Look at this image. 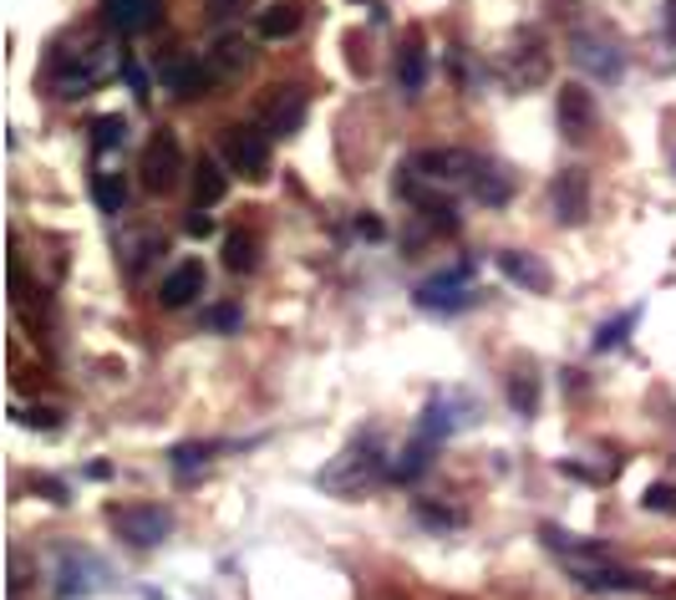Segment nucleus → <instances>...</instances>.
Instances as JSON below:
<instances>
[{
    "mask_svg": "<svg viewBox=\"0 0 676 600\" xmlns=\"http://www.w3.org/2000/svg\"><path fill=\"white\" fill-rule=\"evenodd\" d=\"M118 67H122V52H112V41H102V36L72 41V46H62L56 62H52V87L62 97H87V92H97Z\"/></svg>",
    "mask_w": 676,
    "mask_h": 600,
    "instance_id": "1",
    "label": "nucleus"
},
{
    "mask_svg": "<svg viewBox=\"0 0 676 600\" xmlns=\"http://www.w3.org/2000/svg\"><path fill=\"white\" fill-rule=\"evenodd\" d=\"M402 168H407L412 178H423L427 188H453V184H473L483 163H478L473 153H464V148H423V153H412Z\"/></svg>",
    "mask_w": 676,
    "mask_h": 600,
    "instance_id": "2",
    "label": "nucleus"
},
{
    "mask_svg": "<svg viewBox=\"0 0 676 600\" xmlns=\"http://www.w3.org/2000/svg\"><path fill=\"white\" fill-rule=\"evenodd\" d=\"M382 473V448H377V438H357L351 448H346L341 458H331V463L316 473L320 489H336V494H357L367 479H377Z\"/></svg>",
    "mask_w": 676,
    "mask_h": 600,
    "instance_id": "3",
    "label": "nucleus"
},
{
    "mask_svg": "<svg viewBox=\"0 0 676 600\" xmlns=\"http://www.w3.org/2000/svg\"><path fill=\"white\" fill-rule=\"evenodd\" d=\"M138 174H143L148 194H173V188H178V178H184V148H178V138H173V133H153V138H148Z\"/></svg>",
    "mask_w": 676,
    "mask_h": 600,
    "instance_id": "4",
    "label": "nucleus"
},
{
    "mask_svg": "<svg viewBox=\"0 0 676 600\" xmlns=\"http://www.w3.org/2000/svg\"><path fill=\"white\" fill-rule=\"evenodd\" d=\"M112 524H118V534L128 539V545L138 549H153L163 545L173 534V514L159 504H133V509H112Z\"/></svg>",
    "mask_w": 676,
    "mask_h": 600,
    "instance_id": "5",
    "label": "nucleus"
},
{
    "mask_svg": "<svg viewBox=\"0 0 676 600\" xmlns=\"http://www.w3.org/2000/svg\"><path fill=\"white\" fill-rule=\"evenodd\" d=\"M570 56L580 62L596 81H621L625 77V56L610 36H596V31H575L570 36Z\"/></svg>",
    "mask_w": 676,
    "mask_h": 600,
    "instance_id": "6",
    "label": "nucleus"
},
{
    "mask_svg": "<svg viewBox=\"0 0 676 600\" xmlns=\"http://www.w3.org/2000/svg\"><path fill=\"white\" fill-rule=\"evenodd\" d=\"M225 159L235 174L244 178H265L270 168V133L265 128H229L225 133Z\"/></svg>",
    "mask_w": 676,
    "mask_h": 600,
    "instance_id": "7",
    "label": "nucleus"
},
{
    "mask_svg": "<svg viewBox=\"0 0 676 600\" xmlns=\"http://www.w3.org/2000/svg\"><path fill=\"white\" fill-rule=\"evenodd\" d=\"M468 275H473L468 265H453V270H443V275H433L427 285H417V306L423 310H468L473 306Z\"/></svg>",
    "mask_w": 676,
    "mask_h": 600,
    "instance_id": "8",
    "label": "nucleus"
},
{
    "mask_svg": "<svg viewBox=\"0 0 676 600\" xmlns=\"http://www.w3.org/2000/svg\"><path fill=\"white\" fill-rule=\"evenodd\" d=\"M163 87H168L173 97H204L214 87V77H219V72L209 67V62H204V56H188V52H173L168 62H163Z\"/></svg>",
    "mask_w": 676,
    "mask_h": 600,
    "instance_id": "9",
    "label": "nucleus"
},
{
    "mask_svg": "<svg viewBox=\"0 0 676 600\" xmlns=\"http://www.w3.org/2000/svg\"><path fill=\"white\" fill-rule=\"evenodd\" d=\"M549 204H555L559 225H585V219H590V178H585L580 168L555 174V184H549Z\"/></svg>",
    "mask_w": 676,
    "mask_h": 600,
    "instance_id": "10",
    "label": "nucleus"
},
{
    "mask_svg": "<svg viewBox=\"0 0 676 600\" xmlns=\"http://www.w3.org/2000/svg\"><path fill=\"white\" fill-rule=\"evenodd\" d=\"M570 575L580 580L585 590H651L646 575L621 570V565L600 560V555H590V560H570Z\"/></svg>",
    "mask_w": 676,
    "mask_h": 600,
    "instance_id": "11",
    "label": "nucleus"
},
{
    "mask_svg": "<svg viewBox=\"0 0 676 600\" xmlns=\"http://www.w3.org/2000/svg\"><path fill=\"white\" fill-rule=\"evenodd\" d=\"M305 128V92L301 87H270L265 102V133L275 138H295Z\"/></svg>",
    "mask_w": 676,
    "mask_h": 600,
    "instance_id": "12",
    "label": "nucleus"
},
{
    "mask_svg": "<svg viewBox=\"0 0 676 600\" xmlns=\"http://www.w3.org/2000/svg\"><path fill=\"white\" fill-rule=\"evenodd\" d=\"M159 0H102V21L118 36H138V31H153L159 26Z\"/></svg>",
    "mask_w": 676,
    "mask_h": 600,
    "instance_id": "13",
    "label": "nucleus"
},
{
    "mask_svg": "<svg viewBox=\"0 0 676 600\" xmlns=\"http://www.w3.org/2000/svg\"><path fill=\"white\" fill-rule=\"evenodd\" d=\"M194 295H204V265H199V260H184V265L173 270V275H163L159 301L168 310H184Z\"/></svg>",
    "mask_w": 676,
    "mask_h": 600,
    "instance_id": "14",
    "label": "nucleus"
},
{
    "mask_svg": "<svg viewBox=\"0 0 676 600\" xmlns=\"http://www.w3.org/2000/svg\"><path fill=\"white\" fill-rule=\"evenodd\" d=\"M559 128H565V138H590V128H596V97L585 87H565L559 92Z\"/></svg>",
    "mask_w": 676,
    "mask_h": 600,
    "instance_id": "15",
    "label": "nucleus"
},
{
    "mask_svg": "<svg viewBox=\"0 0 676 600\" xmlns=\"http://www.w3.org/2000/svg\"><path fill=\"white\" fill-rule=\"evenodd\" d=\"M499 270H504V275H509V281H514V285H524V291H549V285H555V281H549V270H544L539 265V260H534V254H519V250H504V254H499Z\"/></svg>",
    "mask_w": 676,
    "mask_h": 600,
    "instance_id": "16",
    "label": "nucleus"
},
{
    "mask_svg": "<svg viewBox=\"0 0 676 600\" xmlns=\"http://www.w3.org/2000/svg\"><path fill=\"white\" fill-rule=\"evenodd\" d=\"M473 199L499 209V204L514 199V178H509L499 163H483V168H478V178H473Z\"/></svg>",
    "mask_w": 676,
    "mask_h": 600,
    "instance_id": "17",
    "label": "nucleus"
},
{
    "mask_svg": "<svg viewBox=\"0 0 676 600\" xmlns=\"http://www.w3.org/2000/svg\"><path fill=\"white\" fill-rule=\"evenodd\" d=\"M260 36L265 41H285L301 31V6H291V0H280V6H270V11H260Z\"/></svg>",
    "mask_w": 676,
    "mask_h": 600,
    "instance_id": "18",
    "label": "nucleus"
},
{
    "mask_svg": "<svg viewBox=\"0 0 676 600\" xmlns=\"http://www.w3.org/2000/svg\"><path fill=\"white\" fill-rule=\"evenodd\" d=\"M225 188H229V178L214 159H204L199 168H194V204H199V209H214V204L225 199Z\"/></svg>",
    "mask_w": 676,
    "mask_h": 600,
    "instance_id": "19",
    "label": "nucleus"
},
{
    "mask_svg": "<svg viewBox=\"0 0 676 600\" xmlns=\"http://www.w3.org/2000/svg\"><path fill=\"white\" fill-rule=\"evenodd\" d=\"M397 81H402V92H417L427 81V56H423V46H402V56H397Z\"/></svg>",
    "mask_w": 676,
    "mask_h": 600,
    "instance_id": "20",
    "label": "nucleus"
},
{
    "mask_svg": "<svg viewBox=\"0 0 676 600\" xmlns=\"http://www.w3.org/2000/svg\"><path fill=\"white\" fill-rule=\"evenodd\" d=\"M128 143V118H118V112H107V118L92 122V148L97 153H112V148Z\"/></svg>",
    "mask_w": 676,
    "mask_h": 600,
    "instance_id": "21",
    "label": "nucleus"
},
{
    "mask_svg": "<svg viewBox=\"0 0 676 600\" xmlns=\"http://www.w3.org/2000/svg\"><path fill=\"white\" fill-rule=\"evenodd\" d=\"M92 199H97V209L102 214H122V204H128V184H122L118 174H97Z\"/></svg>",
    "mask_w": 676,
    "mask_h": 600,
    "instance_id": "22",
    "label": "nucleus"
},
{
    "mask_svg": "<svg viewBox=\"0 0 676 600\" xmlns=\"http://www.w3.org/2000/svg\"><path fill=\"white\" fill-rule=\"evenodd\" d=\"M225 270H235V275L254 270V240L250 234H229L225 240Z\"/></svg>",
    "mask_w": 676,
    "mask_h": 600,
    "instance_id": "23",
    "label": "nucleus"
},
{
    "mask_svg": "<svg viewBox=\"0 0 676 600\" xmlns=\"http://www.w3.org/2000/svg\"><path fill=\"white\" fill-rule=\"evenodd\" d=\"M631 326H636V310H625V316L606 320V326H600V336H596V351L621 347V341H625V331H631Z\"/></svg>",
    "mask_w": 676,
    "mask_h": 600,
    "instance_id": "24",
    "label": "nucleus"
},
{
    "mask_svg": "<svg viewBox=\"0 0 676 600\" xmlns=\"http://www.w3.org/2000/svg\"><path fill=\"white\" fill-rule=\"evenodd\" d=\"M509 402H514V413L530 417L534 407H539V388H534V377H514V382H509Z\"/></svg>",
    "mask_w": 676,
    "mask_h": 600,
    "instance_id": "25",
    "label": "nucleus"
},
{
    "mask_svg": "<svg viewBox=\"0 0 676 600\" xmlns=\"http://www.w3.org/2000/svg\"><path fill=\"white\" fill-rule=\"evenodd\" d=\"M239 67H250V46H244V41H219L214 72H239Z\"/></svg>",
    "mask_w": 676,
    "mask_h": 600,
    "instance_id": "26",
    "label": "nucleus"
},
{
    "mask_svg": "<svg viewBox=\"0 0 676 600\" xmlns=\"http://www.w3.org/2000/svg\"><path fill=\"white\" fill-rule=\"evenodd\" d=\"M122 77H128V87H133V97H138V102H148V97H153V81H148V72L143 67H138V56H128V52H122Z\"/></svg>",
    "mask_w": 676,
    "mask_h": 600,
    "instance_id": "27",
    "label": "nucleus"
},
{
    "mask_svg": "<svg viewBox=\"0 0 676 600\" xmlns=\"http://www.w3.org/2000/svg\"><path fill=\"white\" fill-rule=\"evenodd\" d=\"M15 417L26 427H41V433H56V427H62V407H15Z\"/></svg>",
    "mask_w": 676,
    "mask_h": 600,
    "instance_id": "28",
    "label": "nucleus"
},
{
    "mask_svg": "<svg viewBox=\"0 0 676 600\" xmlns=\"http://www.w3.org/2000/svg\"><path fill=\"white\" fill-rule=\"evenodd\" d=\"M423 468H427V448H423V443H412L407 454H402L397 463H392V479H417Z\"/></svg>",
    "mask_w": 676,
    "mask_h": 600,
    "instance_id": "29",
    "label": "nucleus"
},
{
    "mask_svg": "<svg viewBox=\"0 0 676 600\" xmlns=\"http://www.w3.org/2000/svg\"><path fill=\"white\" fill-rule=\"evenodd\" d=\"M209 454H214V443H184V448H173V468L188 473V468H199Z\"/></svg>",
    "mask_w": 676,
    "mask_h": 600,
    "instance_id": "30",
    "label": "nucleus"
},
{
    "mask_svg": "<svg viewBox=\"0 0 676 600\" xmlns=\"http://www.w3.org/2000/svg\"><path fill=\"white\" fill-rule=\"evenodd\" d=\"M646 509H656V514H676V489L672 483H656V489H646V499H641Z\"/></svg>",
    "mask_w": 676,
    "mask_h": 600,
    "instance_id": "31",
    "label": "nucleus"
},
{
    "mask_svg": "<svg viewBox=\"0 0 676 600\" xmlns=\"http://www.w3.org/2000/svg\"><path fill=\"white\" fill-rule=\"evenodd\" d=\"M204 320H209L214 331H235V326H239V310L235 306H209V310H204Z\"/></svg>",
    "mask_w": 676,
    "mask_h": 600,
    "instance_id": "32",
    "label": "nucleus"
},
{
    "mask_svg": "<svg viewBox=\"0 0 676 600\" xmlns=\"http://www.w3.org/2000/svg\"><path fill=\"white\" fill-rule=\"evenodd\" d=\"M357 234H361V240H382L386 225H382V219H372V214H361V219H357Z\"/></svg>",
    "mask_w": 676,
    "mask_h": 600,
    "instance_id": "33",
    "label": "nucleus"
},
{
    "mask_svg": "<svg viewBox=\"0 0 676 600\" xmlns=\"http://www.w3.org/2000/svg\"><path fill=\"white\" fill-rule=\"evenodd\" d=\"M188 234H194V240H204V234H214V219H209V214H194V219H188Z\"/></svg>",
    "mask_w": 676,
    "mask_h": 600,
    "instance_id": "34",
    "label": "nucleus"
},
{
    "mask_svg": "<svg viewBox=\"0 0 676 600\" xmlns=\"http://www.w3.org/2000/svg\"><path fill=\"white\" fill-rule=\"evenodd\" d=\"M36 494H46L52 504H62V499H67V489H62L56 479H36Z\"/></svg>",
    "mask_w": 676,
    "mask_h": 600,
    "instance_id": "35",
    "label": "nucleus"
},
{
    "mask_svg": "<svg viewBox=\"0 0 676 600\" xmlns=\"http://www.w3.org/2000/svg\"><path fill=\"white\" fill-rule=\"evenodd\" d=\"M209 6H214V11H219V15H225V11H235L239 0H209Z\"/></svg>",
    "mask_w": 676,
    "mask_h": 600,
    "instance_id": "36",
    "label": "nucleus"
}]
</instances>
